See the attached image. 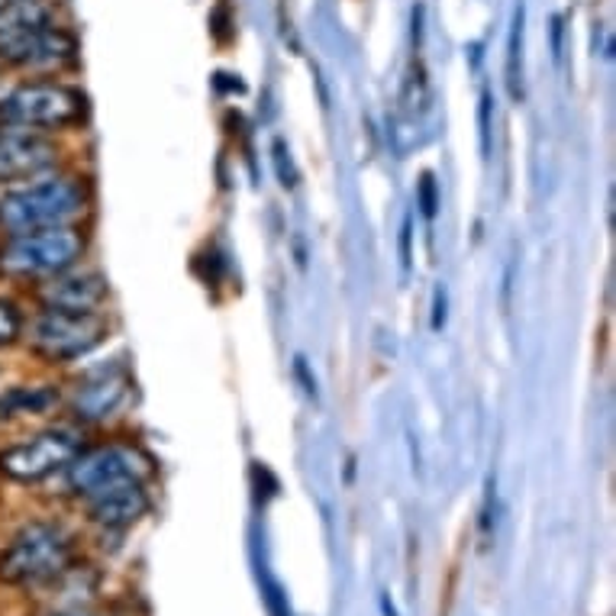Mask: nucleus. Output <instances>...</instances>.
I'll list each match as a JSON object with an SVG mask.
<instances>
[{
	"label": "nucleus",
	"mask_w": 616,
	"mask_h": 616,
	"mask_svg": "<svg viewBox=\"0 0 616 616\" xmlns=\"http://www.w3.org/2000/svg\"><path fill=\"white\" fill-rule=\"evenodd\" d=\"M145 510H149V497L142 490V481H127V484H117V487L91 497V517H94V523H100L107 530L133 526Z\"/></svg>",
	"instance_id": "11"
},
{
	"label": "nucleus",
	"mask_w": 616,
	"mask_h": 616,
	"mask_svg": "<svg viewBox=\"0 0 616 616\" xmlns=\"http://www.w3.org/2000/svg\"><path fill=\"white\" fill-rule=\"evenodd\" d=\"M127 394H130L127 375L104 371V375H94L84 384H78L71 407H74V413L81 419H107V416H114V413L123 407Z\"/></svg>",
	"instance_id": "12"
},
{
	"label": "nucleus",
	"mask_w": 616,
	"mask_h": 616,
	"mask_svg": "<svg viewBox=\"0 0 616 616\" xmlns=\"http://www.w3.org/2000/svg\"><path fill=\"white\" fill-rule=\"evenodd\" d=\"M59 401V394L52 388H13L3 401H0V416H13V413H39L52 407Z\"/></svg>",
	"instance_id": "14"
},
{
	"label": "nucleus",
	"mask_w": 616,
	"mask_h": 616,
	"mask_svg": "<svg viewBox=\"0 0 616 616\" xmlns=\"http://www.w3.org/2000/svg\"><path fill=\"white\" fill-rule=\"evenodd\" d=\"M23 333V313L0 297V345L16 343V336Z\"/></svg>",
	"instance_id": "16"
},
{
	"label": "nucleus",
	"mask_w": 616,
	"mask_h": 616,
	"mask_svg": "<svg viewBox=\"0 0 616 616\" xmlns=\"http://www.w3.org/2000/svg\"><path fill=\"white\" fill-rule=\"evenodd\" d=\"M523 29H526V7L520 0L507 36V91L513 100H523Z\"/></svg>",
	"instance_id": "13"
},
{
	"label": "nucleus",
	"mask_w": 616,
	"mask_h": 616,
	"mask_svg": "<svg viewBox=\"0 0 616 616\" xmlns=\"http://www.w3.org/2000/svg\"><path fill=\"white\" fill-rule=\"evenodd\" d=\"M142 472H145V462H142L139 452L127 449V446H104V449H94V452H81L71 462L69 484L78 494L94 497V494L110 490L117 484L139 481Z\"/></svg>",
	"instance_id": "7"
},
{
	"label": "nucleus",
	"mask_w": 616,
	"mask_h": 616,
	"mask_svg": "<svg viewBox=\"0 0 616 616\" xmlns=\"http://www.w3.org/2000/svg\"><path fill=\"white\" fill-rule=\"evenodd\" d=\"M84 252V236L62 226H46L33 233H16L0 249V272L13 277H52L69 272Z\"/></svg>",
	"instance_id": "2"
},
{
	"label": "nucleus",
	"mask_w": 616,
	"mask_h": 616,
	"mask_svg": "<svg viewBox=\"0 0 616 616\" xmlns=\"http://www.w3.org/2000/svg\"><path fill=\"white\" fill-rule=\"evenodd\" d=\"M416 204H419V210H423V216H426V220H433V216H436V210H439V188H436V178H433L429 171L419 178Z\"/></svg>",
	"instance_id": "17"
},
{
	"label": "nucleus",
	"mask_w": 616,
	"mask_h": 616,
	"mask_svg": "<svg viewBox=\"0 0 616 616\" xmlns=\"http://www.w3.org/2000/svg\"><path fill=\"white\" fill-rule=\"evenodd\" d=\"M84 210V191L71 178H49L0 198V226L7 233H33L62 226Z\"/></svg>",
	"instance_id": "1"
},
{
	"label": "nucleus",
	"mask_w": 616,
	"mask_h": 616,
	"mask_svg": "<svg viewBox=\"0 0 616 616\" xmlns=\"http://www.w3.org/2000/svg\"><path fill=\"white\" fill-rule=\"evenodd\" d=\"M442 323H446V291L436 287V294H433V330H442Z\"/></svg>",
	"instance_id": "21"
},
{
	"label": "nucleus",
	"mask_w": 616,
	"mask_h": 616,
	"mask_svg": "<svg viewBox=\"0 0 616 616\" xmlns=\"http://www.w3.org/2000/svg\"><path fill=\"white\" fill-rule=\"evenodd\" d=\"M81 455V433L56 426L46 433H36L33 439L0 452V472L13 481H43L62 469H69L71 462Z\"/></svg>",
	"instance_id": "5"
},
{
	"label": "nucleus",
	"mask_w": 616,
	"mask_h": 616,
	"mask_svg": "<svg viewBox=\"0 0 616 616\" xmlns=\"http://www.w3.org/2000/svg\"><path fill=\"white\" fill-rule=\"evenodd\" d=\"M411 216L404 220V229H401V259H404V269L411 265Z\"/></svg>",
	"instance_id": "22"
},
{
	"label": "nucleus",
	"mask_w": 616,
	"mask_h": 616,
	"mask_svg": "<svg viewBox=\"0 0 616 616\" xmlns=\"http://www.w3.org/2000/svg\"><path fill=\"white\" fill-rule=\"evenodd\" d=\"M478 127H481V152L490 155V94H481Z\"/></svg>",
	"instance_id": "20"
},
{
	"label": "nucleus",
	"mask_w": 616,
	"mask_h": 616,
	"mask_svg": "<svg viewBox=\"0 0 616 616\" xmlns=\"http://www.w3.org/2000/svg\"><path fill=\"white\" fill-rule=\"evenodd\" d=\"M274 165H277V178H281V185H284V188H294V185H297V171H294V165H291L287 149H284L281 139L274 142Z\"/></svg>",
	"instance_id": "19"
},
{
	"label": "nucleus",
	"mask_w": 616,
	"mask_h": 616,
	"mask_svg": "<svg viewBox=\"0 0 616 616\" xmlns=\"http://www.w3.org/2000/svg\"><path fill=\"white\" fill-rule=\"evenodd\" d=\"M71 56H74V39L56 23H39L0 39V59L23 69H56L71 62Z\"/></svg>",
	"instance_id": "8"
},
{
	"label": "nucleus",
	"mask_w": 616,
	"mask_h": 616,
	"mask_svg": "<svg viewBox=\"0 0 616 616\" xmlns=\"http://www.w3.org/2000/svg\"><path fill=\"white\" fill-rule=\"evenodd\" d=\"M71 561V540L52 523L23 526L0 558V578L10 584H39L62 574Z\"/></svg>",
	"instance_id": "3"
},
{
	"label": "nucleus",
	"mask_w": 616,
	"mask_h": 616,
	"mask_svg": "<svg viewBox=\"0 0 616 616\" xmlns=\"http://www.w3.org/2000/svg\"><path fill=\"white\" fill-rule=\"evenodd\" d=\"M59 158V149L52 139H46L26 127H7L0 130V181H20L33 178L46 168H52Z\"/></svg>",
	"instance_id": "9"
},
{
	"label": "nucleus",
	"mask_w": 616,
	"mask_h": 616,
	"mask_svg": "<svg viewBox=\"0 0 616 616\" xmlns=\"http://www.w3.org/2000/svg\"><path fill=\"white\" fill-rule=\"evenodd\" d=\"M84 114V97L69 84H23L0 100V117L10 127L43 130V127H69Z\"/></svg>",
	"instance_id": "4"
},
{
	"label": "nucleus",
	"mask_w": 616,
	"mask_h": 616,
	"mask_svg": "<svg viewBox=\"0 0 616 616\" xmlns=\"http://www.w3.org/2000/svg\"><path fill=\"white\" fill-rule=\"evenodd\" d=\"M426 104H429V81H426L423 66L413 62L411 71H407V81H404V110L407 114H419Z\"/></svg>",
	"instance_id": "15"
},
{
	"label": "nucleus",
	"mask_w": 616,
	"mask_h": 616,
	"mask_svg": "<svg viewBox=\"0 0 616 616\" xmlns=\"http://www.w3.org/2000/svg\"><path fill=\"white\" fill-rule=\"evenodd\" d=\"M46 310L66 313H94L107 300V281L97 272L52 274L39 291Z\"/></svg>",
	"instance_id": "10"
},
{
	"label": "nucleus",
	"mask_w": 616,
	"mask_h": 616,
	"mask_svg": "<svg viewBox=\"0 0 616 616\" xmlns=\"http://www.w3.org/2000/svg\"><path fill=\"white\" fill-rule=\"evenodd\" d=\"M3 3H7V0H0V7H3Z\"/></svg>",
	"instance_id": "23"
},
{
	"label": "nucleus",
	"mask_w": 616,
	"mask_h": 616,
	"mask_svg": "<svg viewBox=\"0 0 616 616\" xmlns=\"http://www.w3.org/2000/svg\"><path fill=\"white\" fill-rule=\"evenodd\" d=\"M104 336H107V327L100 317L66 313V310H46L29 330L33 348L52 362H69L78 355H87L94 345L104 343Z\"/></svg>",
	"instance_id": "6"
},
{
	"label": "nucleus",
	"mask_w": 616,
	"mask_h": 616,
	"mask_svg": "<svg viewBox=\"0 0 616 616\" xmlns=\"http://www.w3.org/2000/svg\"><path fill=\"white\" fill-rule=\"evenodd\" d=\"M262 594H265L269 614H272V616H291V607H287V597H284L281 584H277L274 578H269L265 571H262Z\"/></svg>",
	"instance_id": "18"
}]
</instances>
